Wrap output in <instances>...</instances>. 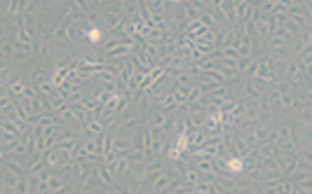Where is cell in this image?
I'll return each instance as SVG.
<instances>
[{"label": "cell", "instance_id": "obj_1", "mask_svg": "<svg viewBox=\"0 0 312 194\" xmlns=\"http://www.w3.org/2000/svg\"><path fill=\"white\" fill-rule=\"evenodd\" d=\"M249 75H251V78H256V80H263V82H277V78H275V73H272L270 59H263V61H256Z\"/></svg>", "mask_w": 312, "mask_h": 194}, {"label": "cell", "instance_id": "obj_2", "mask_svg": "<svg viewBox=\"0 0 312 194\" xmlns=\"http://www.w3.org/2000/svg\"><path fill=\"white\" fill-rule=\"evenodd\" d=\"M214 45H216V40H214V33H211V31H207V33H202V35H197L195 42H192V47H195L200 54H211L214 52Z\"/></svg>", "mask_w": 312, "mask_h": 194}, {"label": "cell", "instance_id": "obj_3", "mask_svg": "<svg viewBox=\"0 0 312 194\" xmlns=\"http://www.w3.org/2000/svg\"><path fill=\"white\" fill-rule=\"evenodd\" d=\"M279 105H282L284 110H296V108H300V101H298V96H296V91H291V89L279 91Z\"/></svg>", "mask_w": 312, "mask_h": 194}, {"label": "cell", "instance_id": "obj_4", "mask_svg": "<svg viewBox=\"0 0 312 194\" xmlns=\"http://www.w3.org/2000/svg\"><path fill=\"white\" fill-rule=\"evenodd\" d=\"M52 42H56V45H68L70 42V19H66L59 28H54Z\"/></svg>", "mask_w": 312, "mask_h": 194}, {"label": "cell", "instance_id": "obj_5", "mask_svg": "<svg viewBox=\"0 0 312 194\" xmlns=\"http://www.w3.org/2000/svg\"><path fill=\"white\" fill-rule=\"evenodd\" d=\"M132 49H134V42H127V45H115V47H110V49H106V54H104V59H122V56H129L132 54Z\"/></svg>", "mask_w": 312, "mask_h": 194}, {"label": "cell", "instance_id": "obj_6", "mask_svg": "<svg viewBox=\"0 0 312 194\" xmlns=\"http://www.w3.org/2000/svg\"><path fill=\"white\" fill-rule=\"evenodd\" d=\"M251 14H254V5H251V2H237V5H235V16H237L240 24L249 21Z\"/></svg>", "mask_w": 312, "mask_h": 194}, {"label": "cell", "instance_id": "obj_7", "mask_svg": "<svg viewBox=\"0 0 312 194\" xmlns=\"http://www.w3.org/2000/svg\"><path fill=\"white\" fill-rule=\"evenodd\" d=\"M225 168H228V173H242L244 171V157L242 155L225 157Z\"/></svg>", "mask_w": 312, "mask_h": 194}, {"label": "cell", "instance_id": "obj_8", "mask_svg": "<svg viewBox=\"0 0 312 194\" xmlns=\"http://www.w3.org/2000/svg\"><path fill=\"white\" fill-rule=\"evenodd\" d=\"M244 91H246V101H254V103H260V101H263V91L254 84V80H246L244 82Z\"/></svg>", "mask_w": 312, "mask_h": 194}, {"label": "cell", "instance_id": "obj_9", "mask_svg": "<svg viewBox=\"0 0 312 194\" xmlns=\"http://www.w3.org/2000/svg\"><path fill=\"white\" fill-rule=\"evenodd\" d=\"M167 187H169V176L167 173H160L155 180L150 182V190L153 192H167Z\"/></svg>", "mask_w": 312, "mask_h": 194}, {"label": "cell", "instance_id": "obj_10", "mask_svg": "<svg viewBox=\"0 0 312 194\" xmlns=\"http://www.w3.org/2000/svg\"><path fill=\"white\" fill-rule=\"evenodd\" d=\"M70 5H73L75 12H80L87 16V14H92V5H94V2H92V0H70Z\"/></svg>", "mask_w": 312, "mask_h": 194}, {"label": "cell", "instance_id": "obj_11", "mask_svg": "<svg viewBox=\"0 0 312 194\" xmlns=\"http://www.w3.org/2000/svg\"><path fill=\"white\" fill-rule=\"evenodd\" d=\"M17 42H10V40H5V42H0V56H5V59H12L17 56Z\"/></svg>", "mask_w": 312, "mask_h": 194}, {"label": "cell", "instance_id": "obj_12", "mask_svg": "<svg viewBox=\"0 0 312 194\" xmlns=\"http://www.w3.org/2000/svg\"><path fill=\"white\" fill-rule=\"evenodd\" d=\"M96 173H99V180L104 182V185H110V182L115 180V178H113V173H110V168H108V164H106V162H104L101 166H96Z\"/></svg>", "mask_w": 312, "mask_h": 194}, {"label": "cell", "instance_id": "obj_13", "mask_svg": "<svg viewBox=\"0 0 312 194\" xmlns=\"http://www.w3.org/2000/svg\"><path fill=\"white\" fill-rule=\"evenodd\" d=\"M197 180H200V171H197V168H192V171H186V173H183V182H186V185H195Z\"/></svg>", "mask_w": 312, "mask_h": 194}, {"label": "cell", "instance_id": "obj_14", "mask_svg": "<svg viewBox=\"0 0 312 194\" xmlns=\"http://www.w3.org/2000/svg\"><path fill=\"white\" fill-rule=\"evenodd\" d=\"M47 75H50V73H47V70H42V68H35V70H33V78L38 80V84H47V82H50V78H47Z\"/></svg>", "mask_w": 312, "mask_h": 194}, {"label": "cell", "instance_id": "obj_15", "mask_svg": "<svg viewBox=\"0 0 312 194\" xmlns=\"http://www.w3.org/2000/svg\"><path fill=\"white\" fill-rule=\"evenodd\" d=\"M12 101H14V96L10 94V91H0V110H5Z\"/></svg>", "mask_w": 312, "mask_h": 194}, {"label": "cell", "instance_id": "obj_16", "mask_svg": "<svg viewBox=\"0 0 312 194\" xmlns=\"http://www.w3.org/2000/svg\"><path fill=\"white\" fill-rule=\"evenodd\" d=\"M10 82V70H7V64L0 61V87H5Z\"/></svg>", "mask_w": 312, "mask_h": 194}, {"label": "cell", "instance_id": "obj_17", "mask_svg": "<svg viewBox=\"0 0 312 194\" xmlns=\"http://www.w3.org/2000/svg\"><path fill=\"white\" fill-rule=\"evenodd\" d=\"M24 89H26L24 82H12V84H10V94H12V96H21Z\"/></svg>", "mask_w": 312, "mask_h": 194}, {"label": "cell", "instance_id": "obj_18", "mask_svg": "<svg viewBox=\"0 0 312 194\" xmlns=\"http://www.w3.org/2000/svg\"><path fill=\"white\" fill-rule=\"evenodd\" d=\"M178 84H192V80H190L188 73H178Z\"/></svg>", "mask_w": 312, "mask_h": 194}, {"label": "cell", "instance_id": "obj_19", "mask_svg": "<svg viewBox=\"0 0 312 194\" xmlns=\"http://www.w3.org/2000/svg\"><path fill=\"white\" fill-rule=\"evenodd\" d=\"M31 2H35V0H31Z\"/></svg>", "mask_w": 312, "mask_h": 194}]
</instances>
